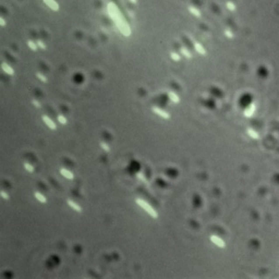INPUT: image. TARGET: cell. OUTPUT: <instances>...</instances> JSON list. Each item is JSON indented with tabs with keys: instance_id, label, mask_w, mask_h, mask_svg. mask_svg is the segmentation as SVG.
<instances>
[{
	"instance_id": "cell-5",
	"label": "cell",
	"mask_w": 279,
	"mask_h": 279,
	"mask_svg": "<svg viewBox=\"0 0 279 279\" xmlns=\"http://www.w3.org/2000/svg\"><path fill=\"white\" fill-rule=\"evenodd\" d=\"M60 173H61V175H62L64 178H67V179L72 180L73 178H74L73 172H72V171H70L69 169H67V168H60Z\"/></svg>"
},
{
	"instance_id": "cell-17",
	"label": "cell",
	"mask_w": 279,
	"mask_h": 279,
	"mask_svg": "<svg viewBox=\"0 0 279 279\" xmlns=\"http://www.w3.org/2000/svg\"><path fill=\"white\" fill-rule=\"evenodd\" d=\"M172 58L176 59V60H179V57H178L177 55H172Z\"/></svg>"
},
{
	"instance_id": "cell-15",
	"label": "cell",
	"mask_w": 279,
	"mask_h": 279,
	"mask_svg": "<svg viewBox=\"0 0 279 279\" xmlns=\"http://www.w3.org/2000/svg\"><path fill=\"white\" fill-rule=\"evenodd\" d=\"M37 76H38V78H39V80H41V81H43V82H46V81H47L46 78H45L44 75L41 74V73H37Z\"/></svg>"
},
{
	"instance_id": "cell-11",
	"label": "cell",
	"mask_w": 279,
	"mask_h": 279,
	"mask_svg": "<svg viewBox=\"0 0 279 279\" xmlns=\"http://www.w3.org/2000/svg\"><path fill=\"white\" fill-rule=\"evenodd\" d=\"M23 165H24V168L27 171H29V172H33V171H34V167L32 166V165H31L29 163H26V162H25Z\"/></svg>"
},
{
	"instance_id": "cell-2",
	"label": "cell",
	"mask_w": 279,
	"mask_h": 279,
	"mask_svg": "<svg viewBox=\"0 0 279 279\" xmlns=\"http://www.w3.org/2000/svg\"><path fill=\"white\" fill-rule=\"evenodd\" d=\"M152 110H153L154 113L158 115L159 117H162L164 119H170V113H168L166 110H164V109L159 108V107H156V106H153V107H152Z\"/></svg>"
},
{
	"instance_id": "cell-16",
	"label": "cell",
	"mask_w": 279,
	"mask_h": 279,
	"mask_svg": "<svg viewBox=\"0 0 279 279\" xmlns=\"http://www.w3.org/2000/svg\"><path fill=\"white\" fill-rule=\"evenodd\" d=\"M138 179H141L142 181H144V182H146V179H145V177H144V176L142 175V173H138Z\"/></svg>"
},
{
	"instance_id": "cell-4",
	"label": "cell",
	"mask_w": 279,
	"mask_h": 279,
	"mask_svg": "<svg viewBox=\"0 0 279 279\" xmlns=\"http://www.w3.org/2000/svg\"><path fill=\"white\" fill-rule=\"evenodd\" d=\"M67 204L70 206L71 208L72 209H74L75 212H78V213H82V207L80 206L78 203H75L74 201L73 200H70V199H68L67 200Z\"/></svg>"
},
{
	"instance_id": "cell-6",
	"label": "cell",
	"mask_w": 279,
	"mask_h": 279,
	"mask_svg": "<svg viewBox=\"0 0 279 279\" xmlns=\"http://www.w3.org/2000/svg\"><path fill=\"white\" fill-rule=\"evenodd\" d=\"M34 196H35V199L38 201V202H41V203H43V204H45L47 202V199L46 196L44 195V194H42L39 191H35L34 192Z\"/></svg>"
},
{
	"instance_id": "cell-13",
	"label": "cell",
	"mask_w": 279,
	"mask_h": 279,
	"mask_svg": "<svg viewBox=\"0 0 279 279\" xmlns=\"http://www.w3.org/2000/svg\"><path fill=\"white\" fill-rule=\"evenodd\" d=\"M32 104H33L35 107H37V108H41V107H42V106H41V103H39L37 99H34V98L32 99Z\"/></svg>"
},
{
	"instance_id": "cell-14",
	"label": "cell",
	"mask_w": 279,
	"mask_h": 279,
	"mask_svg": "<svg viewBox=\"0 0 279 279\" xmlns=\"http://www.w3.org/2000/svg\"><path fill=\"white\" fill-rule=\"evenodd\" d=\"M0 194H1V196L3 197L4 200H9V195L7 194V193H6V191H1V193H0Z\"/></svg>"
},
{
	"instance_id": "cell-3",
	"label": "cell",
	"mask_w": 279,
	"mask_h": 279,
	"mask_svg": "<svg viewBox=\"0 0 279 279\" xmlns=\"http://www.w3.org/2000/svg\"><path fill=\"white\" fill-rule=\"evenodd\" d=\"M42 119H43V121L45 122V124H46L49 129L57 130V125H56V123H55L54 120H52L50 117H48L47 115H44V116H42Z\"/></svg>"
},
{
	"instance_id": "cell-12",
	"label": "cell",
	"mask_w": 279,
	"mask_h": 279,
	"mask_svg": "<svg viewBox=\"0 0 279 279\" xmlns=\"http://www.w3.org/2000/svg\"><path fill=\"white\" fill-rule=\"evenodd\" d=\"M2 68H3L4 71H6L7 73H9V74H13V71H12V69H11L10 67H8V66L3 64V66H2Z\"/></svg>"
},
{
	"instance_id": "cell-9",
	"label": "cell",
	"mask_w": 279,
	"mask_h": 279,
	"mask_svg": "<svg viewBox=\"0 0 279 279\" xmlns=\"http://www.w3.org/2000/svg\"><path fill=\"white\" fill-rule=\"evenodd\" d=\"M57 118H58V121L61 123V124H67L68 120H67V118L63 116V115H58Z\"/></svg>"
},
{
	"instance_id": "cell-8",
	"label": "cell",
	"mask_w": 279,
	"mask_h": 279,
	"mask_svg": "<svg viewBox=\"0 0 279 279\" xmlns=\"http://www.w3.org/2000/svg\"><path fill=\"white\" fill-rule=\"evenodd\" d=\"M168 97H169L171 101H173L175 104H179V103H180V97L177 95L175 92H171V91H170V92L168 93Z\"/></svg>"
},
{
	"instance_id": "cell-7",
	"label": "cell",
	"mask_w": 279,
	"mask_h": 279,
	"mask_svg": "<svg viewBox=\"0 0 279 279\" xmlns=\"http://www.w3.org/2000/svg\"><path fill=\"white\" fill-rule=\"evenodd\" d=\"M210 241H212L214 244L220 246V248H224V246H225V244H224V241H222L221 239H219L218 237H216V236H214V234H213L212 237H210Z\"/></svg>"
},
{
	"instance_id": "cell-10",
	"label": "cell",
	"mask_w": 279,
	"mask_h": 279,
	"mask_svg": "<svg viewBox=\"0 0 279 279\" xmlns=\"http://www.w3.org/2000/svg\"><path fill=\"white\" fill-rule=\"evenodd\" d=\"M99 145H100V147H101V148H103L104 150H106V152H109V150H110V147H109V145L107 144V143H105V142L100 141Z\"/></svg>"
},
{
	"instance_id": "cell-1",
	"label": "cell",
	"mask_w": 279,
	"mask_h": 279,
	"mask_svg": "<svg viewBox=\"0 0 279 279\" xmlns=\"http://www.w3.org/2000/svg\"><path fill=\"white\" fill-rule=\"evenodd\" d=\"M135 203H136L140 207H142V208L144 209L150 216L153 217V218H157V217H158V213L155 210L154 207H153L152 205H150L144 200H142V199H136V200H135Z\"/></svg>"
}]
</instances>
